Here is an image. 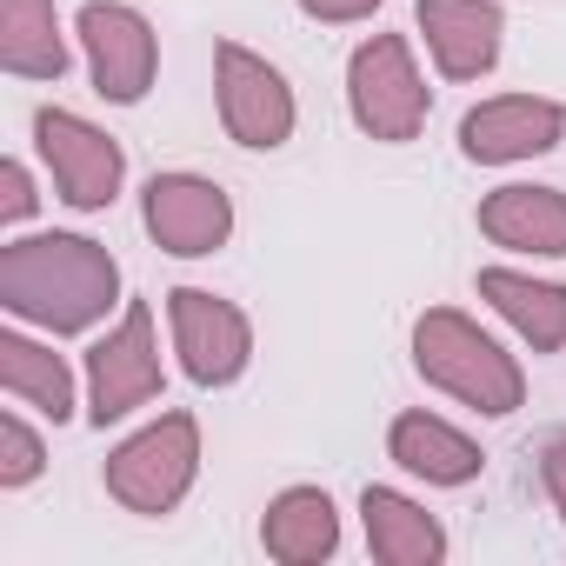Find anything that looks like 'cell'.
Returning <instances> with one entry per match:
<instances>
[{"label":"cell","instance_id":"cell-15","mask_svg":"<svg viewBox=\"0 0 566 566\" xmlns=\"http://www.w3.org/2000/svg\"><path fill=\"white\" fill-rule=\"evenodd\" d=\"M473 294L533 347V354H566V287L559 280H533L520 266H480Z\"/></svg>","mask_w":566,"mask_h":566},{"label":"cell","instance_id":"cell-2","mask_svg":"<svg viewBox=\"0 0 566 566\" xmlns=\"http://www.w3.org/2000/svg\"><path fill=\"white\" fill-rule=\"evenodd\" d=\"M413 374H420L433 394L473 407L480 420H506V413L526 407V374H520V360H513L480 321H467L460 307H427V314L413 321Z\"/></svg>","mask_w":566,"mask_h":566},{"label":"cell","instance_id":"cell-4","mask_svg":"<svg viewBox=\"0 0 566 566\" xmlns=\"http://www.w3.org/2000/svg\"><path fill=\"white\" fill-rule=\"evenodd\" d=\"M347 114L380 147L420 140V127L433 114V87L420 81V61H413L407 34H367L354 48V61H347Z\"/></svg>","mask_w":566,"mask_h":566},{"label":"cell","instance_id":"cell-19","mask_svg":"<svg viewBox=\"0 0 566 566\" xmlns=\"http://www.w3.org/2000/svg\"><path fill=\"white\" fill-rule=\"evenodd\" d=\"M0 67L14 81L67 74V34H61L54 0H0Z\"/></svg>","mask_w":566,"mask_h":566},{"label":"cell","instance_id":"cell-9","mask_svg":"<svg viewBox=\"0 0 566 566\" xmlns=\"http://www.w3.org/2000/svg\"><path fill=\"white\" fill-rule=\"evenodd\" d=\"M167 334H174V354H180V374L193 387H233L253 360V321L207 294V287H174L167 294Z\"/></svg>","mask_w":566,"mask_h":566},{"label":"cell","instance_id":"cell-11","mask_svg":"<svg viewBox=\"0 0 566 566\" xmlns=\"http://www.w3.org/2000/svg\"><path fill=\"white\" fill-rule=\"evenodd\" d=\"M559 140H566V107L546 94H493L460 120V154L473 167H520L553 154Z\"/></svg>","mask_w":566,"mask_h":566},{"label":"cell","instance_id":"cell-12","mask_svg":"<svg viewBox=\"0 0 566 566\" xmlns=\"http://www.w3.org/2000/svg\"><path fill=\"white\" fill-rule=\"evenodd\" d=\"M413 21H420V41H427L440 81H480V74H493L500 34H506L500 0H420Z\"/></svg>","mask_w":566,"mask_h":566},{"label":"cell","instance_id":"cell-5","mask_svg":"<svg viewBox=\"0 0 566 566\" xmlns=\"http://www.w3.org/2000/svg\"><path fill=\"white\" fill-rule=\"evenodd\" d=\"M213 107H220V127L233 147H253V154H273L294 140V120H301V101L287 87L266 54L240 48V41H220L213 48Z\"/></svg>","mask_w":566,"mask_h":566},{"label":"cell","instance_id":"cell-23","mask_svg":"<svg viewBox=\"0 0 566 566\" xmlns=\"http://www.w3.org/2000/svg\"><path fill=\"white\" fill-rule=\"evenodd\" d=\"M539 480H546L553 513L566 520V433H559V440H546V453H539Z\"/></svg>","mask_w":566,"mask_h":566},{"label":"cell","instance_id":"cell-14","mask_svg":"<svg viewBox=\"0 0 566 566\" xmlns=\"http://www.w3.org/2000/svg\"><path fill=\"white\" fill-rule=\"evenodd\" d=\"M260 546L280 566H321L340 553V506L327 486H287L260 513Z\"/></svg>","mask_w":566,"mask_h":566},{"label":"cell","instance_id":"cell-3","mask_svg":"<svg viewBox=\"0 0 566 566\" xmlns=\"http://www.w3.org/2000/svg\"><path fill=\"white\" fill-rule=\"evenodd\" d=\"M101 480H107V500H120L140 520L174 513L193 493V480H200V420L180 413V407L160 413V420H147L140 433H127L107 453Z\"/></svg>","mask_w":566,"mask_h":566},{"label":"cell","instance_id":"cell-18","mask_svg":"<svg viewBox=\"0 0 566 566\" xmlns=\"http://www.w3.org/2000/svg\"><path fill=\"white\" fill-rule=\"evenodd\" d=\"M0 387H8L14 407H34V413H48L54 427H67L74 407H81L74 367H67L48 340H34V334H21V327H0Z\"/></svg>","mask_w":566,"mask_h":566},{"label":"cell","instance_id":"cell-8","mask_svg":"<svg viewBox=\"0 0 566 566\" xmlns=\"http://www.w3.org/2000/svg\"><path fill=\"white\" fill-rule=\"evenodd\" d=\"M34 147L61 187V200L74 213H101L120 200V180H127V154L114 134H101L94 120L67 114V107H41L34 114Z\"/></svg>","mask_w":566,"mask_h":566},{"label":"cell","instance_id":"cell-1","mask_svg":"<svg viewBox=\"0 0 566 566\" xmlns=\"http://www.w3.org/2000/svg\"><path fill=\"white\" fill-rule=\"evenodd\" d=\"M0 307L41 334H94L120 301V260L87 233H28L0 247Z\"/></svg>","mask_w":566,"mask_h":566},{"label":"cell","instance_id":"cell-20","mask_svg":"<svg viewBox=\"0 0 566 566\" xmlns=\"http://www.w3.org/2000/svg\"><path fill=\"white\" fill-rule=\"evenodd\" d=\"M41 467H48L41 433H34L21 413H0V486L21 493V486H34V480H41Z\"/></svg>","mask_w":566,"mask_h":566},{"label":"cell","instance_id":"cell-7","mask_svg":"<svg viewBox=\"0 0 566 566\" xmlns=\"http://www.w3.org/2000/svg\"><path fill=\"white\" fill-rule=\"evenodd\" d=\"M74 34H81L94 94L114 101V107H140L154 74H160V34L147 28V14L127 8V0H87Z\"/></svg>","mask_w":566,"mask_h":566},{"label":"cell","instance_id":"cell-10","mask_svg":"<svg viewBox=\"0 0 566 566\" xmlns=\"http://www.w3.org/2000/svg\"><path fill=\"white\" fill-rule=\"evenodd\" d=\"M140 220L154 247L174 260H207L233 240V200L207 174H154L140 193Z\"/></svg>","mask_w":566,"mask_h":566},{"label":"cell","instance_id":"cell-13","mask_svg":"<svg viewBox=\"0 0 566 566\" xmlns=\"http://www.w3.org/2000/svg\"><path fill=\"white\" fill-rule=\"evenodd\" d=\"M480 233L506 253H533V260H566V193L559 187H493L480 200Z\"/></svg>","mask_w":566,"mask_h":566},{"label":"cell","instance_id":"cell-22","mask_svg":"<svg viewBox=\"0 0 566 566\" xmlns=\"http://www.w3.org/2000/svg\"><path fill=\"white\" fill-rule=\"evenodd\" d=\"M301 14L321 21V28H354V21L380 14V0H301Z\"/></svg>","mask_w":566,"mask_h":566},{"label":"cell","instance_id":"cell-16","mask_svg":"<svg viewBox=\"0 0 566 566\" xmlns=\"http://www.w3.org/2000/svg\"><path fill=\"white\" fill-rule=\"evenodd\" d=\"M387 460H394L400 473L427 480V486H467V480H480V467H486V453H480L453 420H440V413H427V407H413V413H400V420L387 427Z\"/></svg>","mask_w":566,"mask_h":566},{"label":"cell","instance_id":"cell-6","mask_svg":"<svg viewBox=\"0 0 566 566\" xmlns=\"http://www.w3.org/2000/svg\"><path fill=\"white\" fill-rule=\"evenodd\" d=\"M167 367H160V334H154V307L127 301L120 321L87 347V420L114 427L127 413H140L147 400H160Z\"/></svg>","mask_w":566,"mask_h":566},{"label":"cell","instance_id":"cell-17","mask_svg":"<svg viewBox=\"0 0 566 566\" xmlns=\"http://www.w3.org/2000/svg\"><path fill=\"white\" fill-rule=\"evenodd\" d=\"M360 526H367V553L380 566H433L447 559V526L407 500L400 486H367L360 493Z\"/></svg>","mask_w":566,"mask_h":566},{"label":"cell","instance_id":"cell-21","mask_svg":"<svg viewBox=\"0 0 566 566\" xmlns=\"http://www.w3.org/2000/svg\"><path fill=\"white\" fill-rule=\"evenodd\" d=\"M34 207H41V193H34V174H28V160H0V220H8V227H21Z\"/></svg>","mask_w":566,"mask_h":566}]
</instances>
